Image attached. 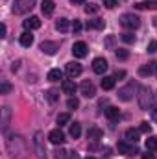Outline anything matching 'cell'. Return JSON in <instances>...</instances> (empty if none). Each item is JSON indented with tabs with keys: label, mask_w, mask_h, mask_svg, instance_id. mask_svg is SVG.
Returning a JSON list of instances; mask_svg holds the SVG:
<instances>
[{
	"label": "cell",
	"mask_w": 157,
	"mask_h": 159,
	"mask_svg": "<svg viewBox=\"0 0 157 159\" xmlns=\"http://www.w3.org/2000/svg\"><path fill=\"white\" fill-rule=\"evenodd\" d=\"M6 148H7L11 159H26L28 154H30L28 143H26V139L22 135H11L6 141Z\"/></svg>",
	"instance_id": "obj_1"
},
{
	"label": "cell",
	"mask_w": 157,
	"mask_h": 159,
	"mask_svg": "<svg viewBox=\"0 0 157 159\" xmlns=\"http://www.w3.org/2000/svg\"><path fill=\"white\" fill-rule=\"evenodd\" d=\"M34 6H35V0H15L11 11L15 15H26L28 11L34 9Z\"/></svg>",
	"instance_id": "obj_2"
},
{
	"label": "cell",
	"mask_w": 157,
	"mask_h": 159,
	"mask_svg": "<svg viewBox=\"0 0 157 159\" xmlns=\"http://www.w3.org/2000/svg\"><path fill=\"white\" fill-rule=\"evenodd\" d=\"M139 106L142 109L152 107V89L146 87V85H141L139 87Z\"/></svg>",
	"instance_id": "obj_3"
},
{
	"label": "cell",
	"mask_w": 157,
	"mask_h": 159,
	"mask_svg": "<svg viewBox=\"0 0 157 159\" xmlns=\"http://www.w3.org/2000/svg\"><path fill=\"white\" fill-rule=\"evenodd\" d=\"M120 24L124 28H128V30H137L141 26V19L137 15H133V13H124L120 17Z\"/></svg>",
	"instance_id": "obj_4"
},
{
	"label": "cell",
	"mask_w": 157,
	"mask_h": 159,
	"mask_svg": "<svg viewBox=\"0 0 157 159\" xmlns=\"http://www.w3.org/2000/svg\"><path fill=\"white\" fill-rule=\"evenodd\" d=\"M41 52L43 54H46V56H54L57 50H59V43H56V41H43L39 44Z\"/></svg>",
	"instance_id": "obj_5"
},
{
	"label": "cell",
	"mask_w": 157,
	"mask_h": 159,
	"mask_svg": "<svg viewBox=\"0 0 157 159\" xmlns=\"http://www.w3.org/2000/svg\"><path fill=\"white\" fill-rule=\"evenodd\" d=\"M79 91H81V94L87 96V98H94V96H96V87H94V83H92L91 80H85V81L79 85Z\"/></svg>",
	"instance_id": "obj_6"
},
{
	"label": "cell",
	"mask_w": 157,
	"mask_h": 159,
	"mask_svg": "<svg viewBox=\"0 0 157 159\" xmlns=\"http://www.w3.org/2000/svg\"><path fill=\"white\" fill-rule=\"evenodd\" d=\"M133 91H135V83H128L126 87H122V89L118 91V98H120L122 102H129V100L133 98Z\"/></svg>",
	"instance_id": "obj_7"
},
{
	"label": "cell",
	"mask_w": 157,
	"mask_h": 159,
	"mask_svg": "<svg viewBox=\"0 0 157 159\" xmlns=\"http://www.w3.org/2000/svg\"><path fill=\"white\" fill-rule=\"evenodd\" d=\"M48 139H50V143H52V144L59 146V144H63V143H65V133H63L61 129H52V131H50V135H48Z\"/></svg>",
	"instance_id": "obj_8"
},
{
	"label": "cell",
	"mask_w": 157,
	"mask_h": 159,
	"mask_svg": "<svg viewBox=\"0 0 157 159\" xmlns=\"http://www.w3.org/2000/svg\"><path fill=\"white\" fill-rule=\"evenodd\" d=\"M107 61L104 59V57H96L94 61H92V70L96 72V74H104L105 70H107Z\"/></svg>",
	"instance_id": "obj_9"
},
{
	"label": "cell",
	"mask_w": 157,
	"mask_h": 159,
	"mask_svg": "<svg viewBox=\"0 0 157 159\" xmlns=\"http://www.w3.org/2000/svg\"><path fill=\"white\" fill-rule=\"evenodd\" d=\"M67 76L69 78H76V76H79L81 74V65L79 63H76V61H70V63H67Z\"/></svg>",
	"instance_id": "obj_10"
},
{
	"label": "cell",
	"mask_w": 157,
	"mask_h": 159,
	"mask_svg": "<svg viewBox=\"0 0 157 159\" xmlns=\"http://www.w3.org/2000/svg\"><path fill=\"white\" fill-rule=\"evenodd\" d=\"M87 44L83 43V41H78V43H74V46H72V54H74V57H85L87 56Z\"/></svg>",
	"instance_id": "obj_11"
},
{
	"label": "cell",
	"mask_w": 157,
	"mask_h": 159,
	"mask_svg": "<svg viewBox=\"0 0 157 159\" xmlns=\"http://www.w3.org/2000/svg\"><path fill=\"white\" fill-rule=\"evenodd\" d=\"M157 72V63L155 61H150V63H146V65H142L141 69H139V74L141 76H152V74H155Z\"/></svg>",
	"instance_id": "obj_12"
},
{
	"label": "cell",
	"mask_w": 157,
	"mask_h": 159,
	"mask_svg": "<svg viewBox=\"0 0 157 159\" xmlns=\"http://www.w3.org/2000/svg\"><path fill=\"white\" fill-rule=\"evenodd\" d=\"M117 148H118V152H120V154H126V156L139 154V150H137L135 146H129V144H128V143H124V141H120V143H118Z\"/></svg>",
	"instance_id": "obj_13"
},
{
	"label": "cell",
	"mask_w": 157,
	"mask_h": 159,
	"mask_svg": "<svg viewBox=\"0 0 157 159\" xmlns=\"http://www.w3.org/2000/svg\"><path fill=\"white\" fill-rule=\"evenodd\" d=\"M22 26L26 28V32L30 30H37V28H41V19L39 17H30V19H26L24 22H22Z\"/></svg>",
	"instance_id": "obj_14"
},
{
	"label": "cell",
	"mask_w": 157,
	"mask_h": 159,
	"mask_svg": "<svg viewBox=\"0 0 157 159\" xmlns=\"http://www.w3.org/2000/svg\"><path fill=\"white\" fill-rule=\"evenodd\" d=\"M34 144H35V150H37V156H39V159L46 157V150H44V148H43V144H41V131H37V133H35Z\"/></svg>",
	"instance_id": "obj_15"
},
{
	"label": "cell",
	"mask_w": 157,
	"mask_h": 159,
	"mask_svg": "<svg viewBox=\"0 0 157 159\" xmlns=\"http://www.w3.org/2000/svg\"><path fill=\"white\" fill-rule=\"evenodd\" d=\"M61 87H63V93H65V94H74V93L78 91V85H76L72 80H65Z\"/></svg>",
	"instance_id": "obj_16"
},
{
	"label": "cell",
	"mask_w": 157,
	"mask_h": 159,
	"mask_svg": "<svg viewBox=\"0 0 157 159\" xmlns=\"http://www.w3.org/2000/svg\"><path fill=\"white\" fill-rule=\"evenodd\" d=\"M54 9H56V4H54L52 0H43V4H41V11H43V15H52Z\"/></svg>",
	"instance_id": "obj_17"
},
{
	"label": "cell",
	"mask_w": 157,
	"mask_h": 159,
	"mask_svg": "<svg viewBox=\"0 0 157 159\" xmlns=\"http://www.w3.org/2000/svg\"><path fill=\"white\" fill-rule=\"evenodd\" d=\"M137 9H157V0H144V2H137L135 4Z\"/></svg>",
	"instance_id": "obj_18"
},
{
	"label": "cell",
	"mask_w": 157,
	"mask_h": 159,
	"mask_svg": "<svg viewBox=\"0 0 157 159\" xmlns=\"http://www.w3.org/2000/svg\"><path fill=\"white\" fill-rule=\"evenodd\" d=\"M69 28H70L69 19H57V20H56V30H57V32L65 34V32H69Z\"/></svg>",
	"instance_id": "obj_19"
},
{
	"label": "cell",
	"mask_w": 157,
	"mask_h": 159,
	"mask_svg": "<svg viewBox=\"0 0 157 159\" xmlns=\"http://www.w3.org/2000/svg\"><path fill=\"white\" fill-rule=\"evenodd\" d=\"M0 113H2V120H0V124H2V129H6V128H7V124H9L11 111H9V107H2V109H0Z\"/></svg>",
	"instance_id": "obj_20"
},
{
	"label": "cell",
	"mask_w": 157,
	"mask_h": 159,
	"mask_svg": "<svg viewBox=\"0 0 157 159\" xmlns=\"http://www.w3.org/2000/svg\"><path fill=\"white\" fill-rule=\"evenodd\" d=\"M104 30L105 28V22L102 20V19H94V20H89L87 22V30Z\"/></svg>",
	"instance_id": "obj_21"
},
{
	"label": "cell",
	"mask_w": 157,
	"mask_h": 159,
	"mask_svg": "<svg viewBox=\"0 0 157 159\" xmlns=\"http://www.w3.org/2000/svg\"><path fill=\"white\" fill-rule=\"evenodd\" d=\"M139 135H141L139 129H133V128L126 129V139H128L129 143H137V141H139Z\"/></svg>",
	"instance_id": "obj_22"
},
{
	"label": "cell",
	"mask_w": 157,
	"mask_h": 159,
	"mask_svg": "<svg viewBox=\"0 0 157 159\" xmlns=\"http://www.w3.org/2000/svg\"><path fill=\"white\" fill-rule=\"evenodd\" d=\"M115 87V76H104L102 80V89L104 91H111Z\"/></svg>",
	"instance_id": "obj_23"
},
{
	"label": "cell",
	"mask_w": 157,
	"mask_h": 159,
	"mask_svg": "<svg viewBox=\"0 0 157 159\" xmlns=\"http://www.w3.org/2000/svg\"><path fill=\"white\" fill-rule=\"evenodd\" d=\"M20 44L26 46V48L34 44V35H32V32H24V34L20 35Z\"/></svg>",
	"instance_id": "obj_24"
},
{
	"label": "cell",
	"mask_w": 157,
	"mask_h": 159,
	"mask_svg": "<svg viewBox=\"0 0 157 159\" xmlns=\"http://www.w3.org/2000/svg\"><path fill=\"white\" fill-rule=\"evenodd\" d=\"M105 117H107L109 120L118 119V117H120V109H118V107H115V106H109V107L105 109Z\"/></svg>",
	"instance_id": "obj_25"
},
{
	"label": "cell",
	"mask_w": 157,
	"mask_h": 159,
	"mask_svg": "<svg viewBox=\"0 0 157 159\" xmlns=\"http://www.w3.org/2000/svg\"><path fill=\"white\" fill-rule=\"evenodd\" d=\"M61 78H63V72H61L59 69H52V70L48 72V80H50V81H59Z\"/></svg>",
	"instance_id": "obj_26"
},
{
	"label": "cell",
	"mask_w": 157,
	"mask_h": 159,
	"mask_svg": "<svg viewBox=\"0 0 157 159\" xmlns=\"http://www.w3.org/2000/svg\"><path fill=\"white\" fill-rule=\"evenodd\" d=\"M79 135H81V126H79L78 122H74V124H70V137H74V139H78Z\"/></svg>",
	"instance_id": "obj_27"
},
{
	"label": "cell",
	"mask_w": 157,
	"mask_h": 159,
	"mask_svg": "<svg viewBox=\"0 0 157 159\" xmlns=\"http://www.w3.org/2000/svg\"><path fill=\"white\" fill-rule=\"evenodd\" d=\"M46 98H48V102L56 104V102L59 100V93H57V91H54V89H50V91H46Z\"/></svg>",
	"instance_id": "obj_28"
},
{
	"label": "cell",
	"mask_w": 157,
	"mask_h": 159,
	"mask_svg": "<svg viewBox=\"0 0 157 159\" xmlns=\"http://www.w3.org/2000/svg\"><path fill=\"white\" fill-rule=\"evenodd\" d=\"M146 148H148L150 152H157V137L146 139Z\"/></svg>",
	"instance_id": "obj_29"
},
{
	"label": "cell",
	"mask_w": 157,
	"mask_h": 159,
	"mask_svg": "<svg viewBox=\"0 0 157 159\" xmlns=\"http://www.w3.org/2000/svg\"><path fill=\"white\" fill-rule=\"evenodd\" d=\"M69 122H70V115H69V113L57 115V124H59V126H65V124H69Z\"/></svg>",
	"instance_id": "obj_30"
},
{
	"label": "cell",
	"mask_w": 157,
	"mask_h": 159,
	"mask_svg": "<svg viewBox=\"0 0 157 159\" xmlns=\"http://www.w3.org/2000/svg\"><path fill=\"white\" fill-rule=\"evenodd\" d=\"M120 39L124 41V43H128V44H131V43H135V35H133L131 32H126V34L120 35Z\"/></svg>",
	"instance_id": "obj_31"
},
{
	"label": "cell",
	"mask_w": 157,
	"mask_h": 159,
	"mask_svg": "<svg viewBox=\"0 0 157 159\" xmlns=\"http://www.w3.org/2000/svg\"><path fill=\"white\" fill-rule=\"evenodd\" d=\"M128 56H129V52H128L126 48H117V57L118 59L124 61V59H128Z\"/></svg>",
	"instance_id": "obj_32"
},
{
	"label": "cell",
	"mask_w": 157,
	"mask_h": 159,
	"mask_svg": "<svg viewBox=\"0 0 157 159\" xmlns=\"http://www.w3.org/2000/svg\"><path fill=\"white\" fill-rule=\"evenodd\" d=\"M139 131H141V133H150V131H152V126H150L148 122H141Z\"/></svg>",
	"instance_id": "obj_33"
},
{
	"label": "cell",
	"mask_w": 157,
	"mask_h": 159,
	"mask_svg": "<svg viewBox=\"0 0 157 159\" xmlns=\"http://www.w3.org/2000/svg\"><path fill=\"white\" fill-rule=\"evenodd\" d=\"M11 91V85L7 83V81H2V85H0V94H7Z\"/></svg>",
	"instance_id": "obj_34"
},
{
	"label": "cell",
	"mask_w": 157,
	"mask_h": 159,
	"mask_svg": "<svg viewBox=\"0 0 157 159\" xmlns=\"http://www.w3.org/2000/svg\"><path fill=\"white\" fill-rule=\"evenodd\" d=\"M96 11H98V6H96V4H89V6H85V13H87V15L96 13Z\"/></svg>",
	"instance_id": "obj_35"
},
{
	"label": "cell",
	"mask_w": 157,
	"mask_h": 159,
	"mask_svg": "<svg viewBox=\"0 0 157 159\" xmlns=\"http://www.w3.org/2000/svg\"><path fill=\"white\" fill-rule=\"evenodd\" d=\"M67 106H69V109H76L79 106L78 98H69V102H67Z\"/></svg>",
	"instance_id": "obj_36"
},
{
	"label": "cell",
	"mask_w": 157,
	"mask_h": 159,
	"mask_svg": "<svg viewBox=\"0 0 157 159\" xmlns=\"http://www.w3.org/2000/svg\"><path fill=\"white\" fill-rule=\"evenodd\" d=\"M148 52L150 54H155L157 52V41H150L148 43Z\"/></svg>",
	"instance_id": "obj_37"
},
{
	"label": "cell",
	"mask_w": 157,
	"mask_h": 159,
	"mask_svg": "<svg viewBox=\"0 0 157 159\" xmlns=\"http://www.w3.org/2000/svg\"><path fill=\"white\" fill-rule=\"evenodd\" d=\"M104 6L107 9H113V7H117V0H104Z\"/></svg>",
	"instance_id": "obj_38"
},
{
	"label": "cell",
	"mask_w": 157,
	"mask_h": 159,
	"mask_svg": "<svg viewBox=\"0 0 157 159\" xmlns=\"http://www.w3.org/2000/svg\"><path fill=\"white\" fill-rule=\"evenodd\" d=\"M89 137H96V139H98V137H102V131H100V129H91V131H89Z\"/></svg>",
	"instance_id": "obj_39"
},
{
	"label": "cell",
	"mask_w": 157,
	"mask_h": 159,
	"mask_svg": "<svg viewBox=\"0 0 157 159\" xmlns=\"http://www.w3.org/2000/svg\"><path fill=\"white\" fill-rule=\"evenodd\" d=\"M67 157V152H65V150H57V152H56V159H65Z\"/></svg>",
	"instance_id": "obj_40"
},
{
	"label": "cell",
	"mask_w": 157,
	"mask_h": 159,
	"mask_svg": "<svg viewBox=\"0 0 157 159\" xmlns=\"http://www.w3.org/2000/svg\"><path fill=\"white\" fill-rule=\"evenodd\" d=\"M72 30H74V32H79V30H81V22H79V20H74V22H72Z\"/></svg>",
	"instance_id": "obj_41"
},
{
	"label": "cell",
	"mask_w": 157,
	"mask_h": 159,
	"mask_svg": "<svg viewBox=\"0 0 157 159\" xmlns=\"http://www.w3.org/2000/svg\"><path fill=\"white\" fill-rule=\"evenodd\" d=\"M142 159H155V154H152V152H146V154H142Z\"/></svg>",
	"instance_id": "obj_42"
},
{
	"label": "cell",
	"mask_w": 157,
	"mask_h": 159,
	"mask_svg": "<svg viewBox=\"0 0 157 159\" xmlns=\"http://www.w3.org/2000/svg\"><path fill=\"white\" fill-rule=\"evenodd\" d=\"M124 76H126V72H124V70H117V74H115V80L124 78Z\"/></svg>",
	"instance_id": "obj_43"
},
{
	"label": "cell",
	"mask_w": 157,
	"mask_h": 159,
	"mask_svg": "<svg viewBox=\"0 0 157 159\" xmlns=\"http://www.w3.org/2000/svg\"><path fill=\"white\" fill-rule=\"evenodd\" d=\"M6 32H7V28H6V24H2V28H0V37H6Z\"/></svg>",
	"instance_id": "obj_44"
},
{
	"label": "cell",
	"mask_w": 157,
	"mask_h": 159,
	"mask_svg": "<svg viewBox=\"0 0 157 159\" xmlns=\"http://www.w3.org/2000/svg\"><path fill=\"white\" fill-rule=\"evenodd\" d=\"M113 41H115V37L111 35V37H107V41H105V46H111L113 44Z\"/></svg>",
	"instance_id": "obj_45"
},
{
	"label": "cell",
	"mask_w": 157,
	"mask_h": 159,
	"mask_svg": "<svg viewBox=\"0 0 157 159\" xmlns=\"http://www.w3.org/2000/svg\"><path fill=\"white\" fill-rule=\"evenodd\" d=\"M70 2H72V4H83L85 0H70Z\"/></svg>",
	"instance_id": "obj_46"
},
{
	"label": "cell",
	"mask_w": 157,
	"mask_h": 159,
	"mask_svg": "<svg viewBox=\"0 0 157 159\" xmlns=\"http://www.w3.org/2000/svg\"><path fill=\"white\" fill-rule=\"evenodd\" d=\"M85 159H94V157H85Z\"/></svg>",
	"instance_id": "obj_47"
}]
</instances>
